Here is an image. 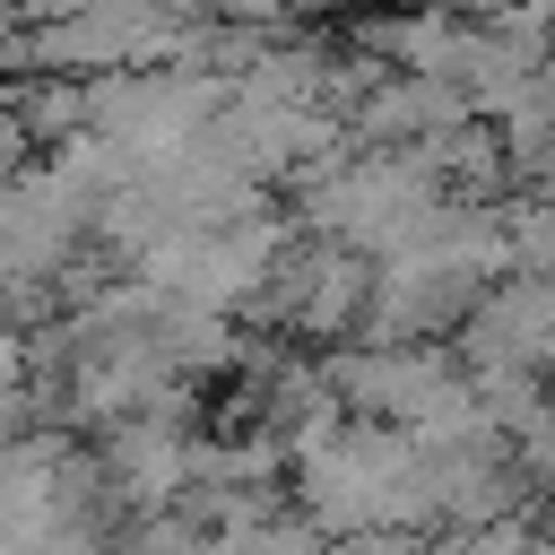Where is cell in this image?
<instances>
[{"mask_svg":"<svg viewBox=\"0 0 555 555\" xmlns=\"http://www.w3.org/2000/svg\"><path fill=\"white\" fill-rule=\"evenodd\" d=\"M373 304V251H356L347 234H286V251L269 260V286L243 321H269L278 338H356Z\"/></svg>","mask_w":555,"mask_h":555,"instance_id":"6da1fadb","label":"cell"},{"mask_svg":"<svg viewBox=\"0 0 555 555\" xmlns=\"http://www.w3.org/2000/svg\"><path fill=\"white\" fill-rule=\"evenodd\" d=\"M529 191H546V199H555V147L538 156V173H529Z\"/></svg>","mask_w":555,"mask_h":555,"instance_id":"277c9868","label":"cell"},{"mask_svg":"<svg viewBox=\"0 0 555 555\" xmlns=\"http://www.w3.org/2000/svg\"><path fill=\"white\" fill-rule=\"evenodd\" d=\"M460 364L468 373H555V278L503 269L460 321Z\"/></svg>","mask_w":555,"mask_h":555,"instance_id":"7a4b0ae2","label":"cell"},{"mask_svg":"<svg viewBox=\"0 0 555 555\" xmlns=\"http://www.w3.org/2000/svg\"><path fill=\"white\" fill-rule=\"evenodd\" d=\"M546 529H555V512H546Z\"/></svg>","mask_w":555,"mask_h":555,"instance_id":"5b68a950","label":"cell"},{"mask_svg":"<svg viewBox=\"0 0 555 555\" xmlns=\"http://www.w3.org/2000/svg\"><path fill=\"white\" fill-rule=\"evenodd\" d=\"M477 104H468V87L460 78H442V69H373V87L356 95V113H347V130L356 139H382V147H416V139H434V130H451V121H468Z\"/></svg>","mask_w":555,"mask_h":555,"instance_id":"3957f363","label":"cell"}]
</instances>
